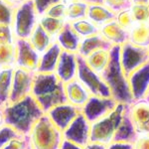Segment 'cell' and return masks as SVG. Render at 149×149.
<instances>
[{
  "mask_svg": "<svg viewBox=\"0 0 149 149\" xmlns=\"http://www.w3.org/2000/svg\"><path fill=\"white\" fill-rule=\"evenodd\" d=\"M5 124L15 129L20 135H29L35 122L45 114L31 95L15 102L3 105Z\"/></svg>",
  "mask_w": 149,
  "mask_h": 149,
  "instance_id": "6da1fadb",
  "label": "cell"
},
{
  "mask_svg": "<svg viewBox=\"0 0 149 149\" xmlns=\"http://www.w3.org/2000/svg\"><path fill=\"white\" fill-rule=\"evenodd\" d=\"M31 95L45 113L56 105L67 102L65 84L62 83L54 73H35Z\"/></svg>",
  "mask_w": 149,
  "mask_h": 149,
  "instance_id": "7a4b0ae2",
  "label": "cell"
},
{
  "mask_svg": "<svg viewBox=\"0 0 149 149\" xmlns=\"http://www.w3.org/2000/svg\"><path fill=\"white\" fill-rule=\"evenodd\" d=\"M119 47L113 46L110 49V60L107 69L102 74V78L109 86L111 97L115 102L130 104L133 102L128 79L119 63Z\"/></svg>",
  "mask_w": 149,
  "mask_h": 149,
  "instance_id": "3957f363",
  "label": "cell"
},
{
  "mask_svg": "<svg viewBox=\"0 0 149 149\" xmlns=\"http://www.w3.org/2000/svg\"><path fill=\"white\" fill-rule=\"evenodd\" d=\"M32 149H60L63 142V132L45 113L35 122L29 133Z\"/></svg>",
  "mask_w": 149,
  "mask_h": 149,
  "instance_id": "277c9868",
  "label": "cell"
},
{
  "mask_svg": "<svg viewBox=\"0 0 149 149\" xmlns=\"http://www.w3.org/2000/svg\"><path fill=\"white\" fill-rule=\"evenodd\" d=\"M127 109L128 104L118 102L109 113L91 123L90 142H98L104 145L111 143Z\"/></svg>",
  "mask_w": 149,
  "mask_h": 149,
  "instance_id": "5b68a950",
  "label": "cell"
},
{
  "mask_svg": "<svg viewBox=\"0 0 149 149\" xmlns=\"http://www.w3.org/2000/svg\"><path fill=\"white\" fill-rule=\"evenodd\" d=\"M38 23L39 15L35 10L32 0L15 8L11 27L16 39L28 40Z\"/></svg>",
  "mask_w": 149,
  "mask_h": 149,
  "instance_id": "8992f818",
  "label": "cell"
},
{
  "mask_svg": "<svg viewBox=\"0 0 149 149\" xmlns=\"http://www.w3.org/2000/svg\"><path fill=\"white\" fill-rule=\"evenodd\" d=\"M77 79L85 86V88L90 92L91 95H95V97H111L109 86L103 81L102 76L95 73L93 70L88 68L85 60L80 56H79L78 62Z\"/></svg>",
  "mask_w": 149,
  "mask_h": 149,
  "instance_id": "52a82bcc",
  "label": "cell"
},
{
  "mask_svg": "<svg viewBox=\"0 0 149 149\" xmlns=\"http://www.w3.org/2000/svg\"><path fill=\"white\" fill-rule=\"evenodd\" d=\"M149 61L147 48L126 42L119 47V63L127 77Z\"/></svg>",
  "mask_w": 149,
  "mask_h": 149,
  "instance_id": "ba28073f",
  "label": "cell"
},
{
  "mask_svg": "<svg viewBox=\"0 0 149 149\" xmlns=\"http://www.w3.org/2000/svg\"><path fill=\"white\" fill-rule=\"evenodd\" d=\"M112 97H100L95 95H91L86 103L81 107V112L90 123L98 120L100 118L105 116L117 105Z\"/></svg>",
  "mask_w": 149,
  "mask_h": 149,
  "instance_id": "9c48e42d",
  "label": "cell"
},
{
  "mask_svg": "<svg viewBox=\"0 0 149 149\" xmlns=\"http://www.w3.org/2000/svg\"><path fill=\"white\" fill-rule=\"evenodd\" d=\"M34 76V72H30L27 70L17 68V67L14 68L11 92L8 102H15L21 98L31 95Z\"/></svg>",
  "mask_w": 149,
  "mask_h": 149,
  "instance_id": "30bf717a",
  "label": "cell"
},
{
  "mask_svg": "<svg viewBox=\"0 0 149 149\" xmlns=\"http://www.w3.org/2000/svg\"><path fill=\"white\" fill-rule=\"evenodd\" d=\"M16 61L15 67L36 73L39 65L40 56L28 40L16 39Z\"/></svg>",
  "mask_w": 149,
  "mask_h": 149,
  "instance_id": "8fae6325",
  "label": "cell"
},
{
  "mask_svg": "<svg viewBox=\"0 0 149 149\" xmlns=\"http://www.w3.org/2000/svg\"><path fill=\"white\" fill-rule=\"evenodd\" d=\"M90 134L91 123L81 112L63 131V138L65 140L85 147L90 142Z\"/></svg>",
  "mask_w": 149,
  "mask_h": 149,
  "instance_id": "7c38bea8",
  "label": "cell"
},
{
  "mask_svg": "<svg viewBox=\"0 0 149 149\" xmlns=\"http://www.w3.org/2000/svg\"><path fill=\"white\" fill-rule=\"evenodd\" d=\"M128 115L136 134L149 135V102L146 98L134 100L128 105Z\"/></svg>",
  "mask_w": 149,
  "mask_h": 149,
  "instance_id": "4fadbf2b",
  "label": "cell"
},
{
  "mask_svg": "<svg viewBox=\"0 0 149 149\" xmlns=\"http://www.w3.org/2000/svg\"><path fill=\"white\" fill-rule=\"evenodd\" d=\"M127 79L133 102L146 98L149 91V61L132 72Z\"/></svg>",
  "mask_w": 149,
  "mask_h": 149,
  "instance_id": "5bb4252c",
  "label": "cell"
},
{
  "mask_svg": "<svg viewBox=\"0 0 149 149\" xmlns=\"http://www.w3.org/2000/svg\"><path fill=\"white\" fill-rule=\"evenodd\" d=\"M78 54L62 51L55 70V74L63 84H68L77 79L78 74Z\"/></svg>",
  "mask_w": 149,
  "mask_h": 149,
  "instance_id": "9a60e30c",
  "label": "cell"
},
{
  "mask_svg": "<svg viewBox=\"0 0 149 149\" xmlns=\"http://www.w3.org/2000/svg\"><path fill=\"white\" fill-rule=\"evenodd\" d=\"M80 113L81 109L69 102H64L54 107L46 114L53 123L63 132Z\"/></svg>",
  "mask_w": 149,
  "mask_h": 149,
  "instance_id": "2e32d148",
  "label": "cell"
},
{
  "mask_svg": "<svg viewBox=\"0 0 149 149\" xmlns=\"http://www.w3.org/2000/svg\"><path fill=\"white\" fill-rule=\"evenodd\" d=\"M100 34L113 46H121L128 42V31L114 20L100 27Z\"/></svg>",
  "mask_w": 149,
  "mask_h": 149,
  "instance_id": "e0dca14e",
  "label": "cell"
},
{
  "mask_svg": "<svg viewBox=\"0 0 149 149\" xmlns=\"http://www.w3.org/2000/svg\"><path fill=\"white\" fill-rule=\"evenodd\" d=\"M65 93H66L67 102L81 109L91 97L90 92L78 79L65 85Z\"/></svg>",
  "mask_w": 149,
  "mask_h": 149,
  "instance_id": "ac0fdd59",
  "label": "cell"
},
{
  "mask_svg": "<svg viewBox=\"0 0 149 149\" xmlns=\"http://www.w3.org/2000/svg\"><path fill=\"white\" fill-rule=\"evenodd\" d=\"M56 43L60 46L62 51L78 54L81 38L71 27V24L67 22L55 38Z\"/></svg>",
  "mask_w": 149,
  "mask_h": 149,
  "instance_id": "d6986e66",
  "label": "cell"
},
{
  "mask_svg": "<svg viewBox=\"0 0 149 149\" xmlns=\"http://www.w3.org/2000/svg\"><path fill=\"white\" fill-rule=\"evenodd\" d=\"M62 49L56 43V41L52 43V45L40 56L39 65L36 73L38 74H53L55 73L56 66L59 61Z\"/></svg>",
  "mask_w": 149,
  "mask_h": 149,
  "instance_id": "ffe728a7",
  "label": "cell"
},
{
  "mask_svg": "<svg viewBox=\"0 0 149 149\" xmlns=\"http://www.w3.org/2000/svg\"><path fill=\"white\" fill-rule=\"evenodd\" d=\"M115 16L116 14L102 3H88L86 18L92 21L97 27H102L104 24L114 20Z\"/></svg>",
  "mask_w": 149,
  "mask_h": 149,
  "instance_id": "44dd1931",
  "label": "cell"
},
{
  "mask_svg": "<svg viewBox=\"0 0 149 149\" xmlns=\"http://www.w3.org/2000/svg\"><path fill=\"white\" fill-rule=\"evenodd\" d=\"M112 46L100 33L90 37L81 39L78 55L81 58H86L92 53L100 49H111Z\"/></svg>",
  "mask_w": 149,
  "mask_h": 149,
  "instance_id": "7402d4cb",
  "label": "cell"
},
{
  "mask_svg": "<svg viewBox=\"0 0 149 149\" xmlns=\"http://www.w3.org/2000/svg\"><path fill=\"white\" fill-rule=\"evenodd\" d=\"M88 68L95 73L102 76L110 60V49H100L92 53L88 57L83 58Z\"/></svg>",
  "mask_w": 149,
  "mask_h": 149,
  "instance_id": "603a6c76",
  "label": "cell"
},
{
  "mask_svg": "<svg viewBox=\"0 0 149 149\" xmlns=\"http://www.w3.org/2000/svg\"><path fill=\"white\" fill-rule=\"evenodd\" d=\"M128 42L139 47H149V21L134 23L128 30Z\"/></svg>",
  "mask_w": 149,
  "mask_h": 149,
  "instance_id": "cb8c5ba5",
  "label": "cell"
},
{
  "mask_svg": "<svg viewBox=\"0 0 149 149\" xmlns=\"http://www.w3.org/2000/svg\"><path fill=\"white\" fill-rule=\"evenodd\" d=\"M28 41L32 45V47L41 55L51 46L55 39L48 34L46 31L42 28V26L38 23L35 29L33 30L32 34L29 37Z\"/></svg>",
  "mask_w": 149,
  "mask_h": 149,
  "instance_id": "d4e9b609",
  "label": "cell"
},
{
  "mask_svg": "<svg viewBox=\"0 0 149 149\" xmlns=\"http://www.w3.org/2000/svg\"><path fill=\"white\" fill-rule=\"evenodd\" d=\"M129 105V104H128ZM137 136L133 124L129 118L128 109H127L125 114L123 115V118L119 124L118 128L114 134L113 141H125V142H133L135 137Z\"/></svg>",
  "mask_w": 149,
  "mask_h": 149,
  "instance_id": "484cf974",
  "label": "cell"
},
{
  "mask_svg": "<svg viewBox=\"0 0 149 149\" xmlns=\"http://www.w3.org/2000/svg\"><path fill=\"white\" fill-rule=\"evenodd\" d=\"M14 67L0 69V105H5L11 92Z\"/></svg>",
  "mask_w": 149,
  "mask_h": 149,
  "instance_id": "4316f807",
  "label": "cell"
},
{
  "mask_svg": "<svg viewBox=\"0 0 149 149\" xmlns=\"http://www.w3.org/2000/svg\"><path fill=\"white\" fill-rule=\"evenodd\" d=\"M88 3L85 0L74 1L66 3V20L67 22H73L76 20L86 18Z\"/></svg>",
  "mask_w": 149,
  "mask_h": 149,
  "instance_id": "83f0119b",
  "label": "cell"
},
{
  "mask_svg": "<svg viewBox=\"0 0 149 149\" xmlns=\"http://www.w3.org/2000/svg\"><path fill=\"white\" fill-rule=\"evenodd\" d=\"M69 23L71 24V27L73 28L74 32L80 36L81 39L100 33V27H97L95 24H93L88 18H83Z\"/></svg>",
  "mask_w": 149,
  "mask_h": 149,
  "instance_id": "f1b7e54d",
  "label": "cell"
},
{
  "mask_svg": "<svg viewBox=\"0 0 149 149\" xmlns=\"http://www.w3.org/2000/svg\"><path fill=\"white\" fill-rule=\"evenodd\" d=\"M67 23L66 20L63 19H57L50 17L48 15H43L39 17V24L42 26V28L51 36L52 38H56V36L59 34V32L62 30L64 25Z\"/></svg>",
  "mask_w": 149,
  "mask_h": 149,
  "instance_id": "f546056e",
  "label": "cell"
},
{
  "mask_svg": "<svg viewBox=\"0 0 149 149\" xmlns=\"http://www.w3.org/2000/svg\"><path fill=\"white\" fill-rule=\"evenodd\" d=\"M16 61V46L14 44H0V69L14 67Z\"/></svg>",
  "mask_w": 149,
  "mask_h": 149,
  "instance_id": "4dcf8cb0",
  "label": "cell"
},
{
  "mask_svg": "<svg viewBox=\"0 0 149 149\" xmlns=\"http://www.w3.org/2000/svg\"><path fill=\"white\" fill-rule=\"evenodd\" d=\"M14 11L15 7L6 2L5 0H0V25L11 26Z\"/></svg>",
  "mask_w": 149,
  "mask_h": 149,
  "instance_id": "1f68e13d",
  "label": "cell"
},
{
  "mask_svg": "<svg viewBox=\"0 0 149 149\" xmlns=\"http://www.w3.org/2000/svg\"><path fill=\"white\" fill-rule=\"evenodd\" d=\"M135 22L148 21V6L145 3H132L129 7Z\"/></svg>",
  "mask_w": 149,
  "mask_h": 149,
  "instance_id": "d6a6232c",
  "label": "cell"
},
{
  "mask_svg": "<svg viewBox=\"0 0 149 149\" xmlns=\"http://www.w3.org/2000/svg\"><path fill=\"white\" fill-rule=\"evenodd\" d=\"M20 134L15 129L8 125H3L0 128V149H2L6 144H8L13 139L20 137Z\"/></svg>",
  "mask_w": 149,
  "mask_h": 149,
  "instance_id": "836d02e7",
  "label": "cell"
},
{
  "mask_svg": "<svg viewBox=\"0 0 149 149\" xmlns=\"http://www.w3.org/2000/svg\"><path fill=\"white\" fill-rule=\"evenodd\" d=\"M115 21H116L121 27L126 29L127 31H128L129 29L134 25V23H135L129 8L117 12L116 16H115Z\"/></svg>",
  "mask_w": 149,
  "mask_h": 149,
  "instance_id": "e575fe53",
  "label": "cell"
},
{
  "mask_svg": "<svg viewBox=\"0 0 149 149\" xmlns=\"http://www.w3.org/2000/svg\"><path fill=\"white\" fill-rule=\"evenodd\" d=\"M102 3L116 14L121 10L128 9L132 5V0H102Z\"/></svg>",
  "mask_w": 149,
  "mask_h": 149,
  "instance_id": "d590c367",
  "label": "cell"
},
{
  "mask_svg": "<svg viewBox=\"0 0 149 149\" xmlns=\"http://www.w3.org/2000/svg\"><path fill=\"white\" fill-rule=\"evenodd\" d=\"M61 1L62 0H32V3L34 5L36 12L40 17V16L44 15L53 5Z\"/></svg>",
  "mask_w": 149,
  "mask_h": 149,
  "instance_id": "8d00e7d4",
  "label": "cell"
},
{
  "mask_svg": "<svg viewBox=\"0 0 149 149\" xmlns=\"http://www.w3.org/2000/svg\"><path fill=\"white\" fill-rule=\"evenodd\" d=\"M44 15H48L53 18L66 20V3L61 1V2H59V3L55 4V5H53Z\"/></svg>",
  "mask_w": 149,
  "mask_h": 149,
  "instance_id": "74e56055",
  "label": "cell"
},
{
  "mask_svg": "<svg viewBox=\"0 0 149 149\" xmlns=\"http://www.w3.org/2000/svg\"><path fill=\"white\" fill-rule=\"evenodd\" d=\"M16 38L11 26L0 25V44H14Z\"/></svg>",
  "mask_w": 149,
  "mask_h": 149,
  "instance_id": "f35d334b",
  "label": "cell"
},
{
  "mask_svg": "<svg viewBox=\"0 0 149 149\" xmlns=\"http://www.w3.org/2000/svg\"><path fill=\"white\" fill-rule=\"evenodd\" d=\"M29 136L22 135L11 140L8 144H6L2 149H26L29 146Z\"/></svg>",
  "mask_w": 149,
  "mask_h": 149,
  "instance_id": "ab89813d",
  "label": "cell"
},
{
  "mask_svg": "<svg viewBox=\"0 0 149 149\" xmlns=\"http://www.w3.org/2000/svg\"><path fill=\"white\" fill-rule=\"evenodd\" d=\"M133 149H149V135L138 134L132 142Z\"/></svg>",
  "mask_w": 149,
  "mask_h": 149,
  "instance_id": "60d3db41",
  "label": "cell"
},
{
  "mask_svg": "<svg viewBox=\"0 0 149 149\" xmlns=\"http://www.w3.org/2000/svg\"><path fill=\"white\" fill-rule=\"evenodd\" d=\"M107 149H133L132 142H125V141H112L109 145H107Z\"/></svg>",
  "mask_w": 149,
  "mask_h": 149,
  "instance_id": "b9f144b4",
  "label": "cell"
},
{
  "mask_svg": "<svg viewBox=\"0 0 149 149\" xmlns=\"http://www.w3.org/2000/svg\"><path fill=\"white\" fill-rule=\"evenodd\" d=\"M60 149H85V147L81 145H78V144H76V143L70 142V141L65 140L64 139Z\"/></svg>",
  "mask_w": 149,
  "mask_h": 149,
  "instance_id": "7bdbcfd3",
  "label": "cell"
},
{
  "mask_svg": "<svg viewBox=\"0 0 149 149\" xmlns=\"http://www.w3.org/2000/svg\"><path fill=\"white\" fill-rule=\"evenodd\" d=\"M85 149H107V145L98 142H88L85 146Z\"/></svg>",
  "mask_w": 149,
  "mask_h": 149,
  "instance_id": "ee69618b",
  "label": "cell"
},
{
  "mask_svg": "<svg viewBox=\"0 0 149 149\" xmlns=\"http://www.w3.org/2000/svg\"><path fill=\"white\" fill-rule=\"evenodd\" d=\"M5 1L8 2L9 4H11L12 6H14L16 8V7H18L24 3H26V2L30 1V0H5Z\"/></svg>",
  "mask_w": 149,
  "mask_h": 149,
  "instance_id": "f6af8a7d",
  "label": "cell"
},
{
  "mask_svg": "<svg viewBox=\"0 0 149 149\" xmlns=\"http://www.w3.org/2000/svg\"><path fill=\"white\" fill-rule=\"evenodd\" d=\"M3 125H5V117L3 112V105H0V128Z\"/></svg>",
  "mask_w": 149,
  "mask_h": 149,
  "instance_id": "bcb514c9",
  "label": "cell"
},
{
  "mask_svg": "<svg viewBox=\"0 0 149 149\" xmlns=\"http://www.w3.org/2000/svg\"><path fill=\"white\" fill-rule=\"evenodd\" d=\"M149 0H132V3H145L147 4Z\"/></svg>",
  "mask_w": 149,
  "mask_h": 149,
  "instance_id": "7dc6e473",
  "label": "cell"
},
{
  "mask_svg": "<svg viewBox=\"0 0 149 149\" xmlns=\"http://www.w3.org/2000/svg\"><path fill=\"white\" fill-rule=\"evenodd\" d=\"M88 3H102V0H85Z\"/></svg>",
  "mask_w": 149,
  "mask_h": 149,
  "instance_id": "c3c4849f",
  "label": "cell"
},
{
  "mask_svg": "<svg viewBox=\"0 0 149 149\" xmlns=\"http://www.w3.org/2000/svg\"><path fill=\"white\" fill-rule=\"evenodd\" d=\"M65 3H70V2H74V1H81V0H62Z\"/></svg>",
  "mask_w": 149,
  "mask_h": 149,
  "instance_id": "681fc988",
  "label": "cell"
},
{
  "mask_svg": "<svg viewBox=\"0 0 149 149\" xmlns=\"http://www.w3.org/2000/svg\"><path fill=\"white\" fill-rule=\"evenodd\" d=\"M147 6H148V21H149V2L147 3Z\"/></svg>",
  "mask_w": 149,
  "mask_h": 149,
  "instance_id": "f907efd6",
  "label": "cell"
},
{
  "mask_svg": "<svg viewBox=\"0 0 149 149\" xmlns=\"http://www.w3.org/2000/svg\"><path fill=\"white\" fill-rule=\"evenodd\" d=\"M26 149H32V147H31V146H30V144H29V146H28V147L26 148Z\"/></svg>",
  "mask_w": 149,
  "mask_h": 149,
  "instance_id": "816d5d0a",
  "label": "cell"
},
{
  "mask_svg": "<svg viewBox=\"0 0 149 149\" xmlns=\"http://www.w3.org/2000/svg\"><path fill=\"white\" fill-rule=\"evenodd\" d=\"M149 97V91H148V93H147V97H146V98Z\"/></svg>",
  "mask_w": 149,
  "mask_h": 149,
  "instance_id": "f5cc1de1",
  "label": "cell"
},
{
  "mask_svg": "<svg viewBox=\"0 0 149 149\" xmlns=\"http://www.w3.org/2000/svg\"><path fill=\"white\" fill-rule=\"evenodd\" d=\"M146 100H148V102H149V97H147V98H146Z\"/></svg>",
  "mask_w": 149,
  "mask_h": 149,
  "instance_id": "db71d44e",
  "label": "cell"
},
{
  "mask_svg": "<svg viewBox=\"0 0 149 149\" xmlns=\"http://www.w3.org/2000/svg\"><path fill=\"white\" fill-rule=\"evenodd\" d=\"M147 49H148V54H149V47L147 48Z\"/></svg>",
  "mask_w": 149,
  "mask_h": 149,
  "instance_id": "11a10c76",
  "label": "cell"
}]
</instances>
